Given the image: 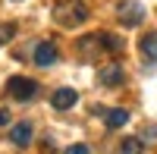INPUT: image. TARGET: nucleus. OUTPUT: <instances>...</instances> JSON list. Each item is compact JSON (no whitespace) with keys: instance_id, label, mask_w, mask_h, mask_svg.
Here are the masks:
<instances>
[{"instance_id":"nucleus-1","label":"nucleus","mask_w":157,"mask_h":154,"mask_svg":"<svg viewBox=\"0 0 157 154\" xmlns=\"http://www.w3.org/2000/svg\"><path fill=\"white\" fill-rule=\"evenodd\" d=\"M54 19L60 25H66V29H75V25H82L88 19V6L85 3H78V0H72V3H60L54 10Z\"/></svg>"},{"instance_id":"nucleus-2","label":"nucleus","mask_w":157,"mask_h":154,"mask_svg":"<svg viewBox=\"0 0 157 154\" xmlns=\"http://www.w3.org/2000/svg\"><path fill=\"white\" fill-rule=\"evenodd\" d=\"M6 91H10V98H16V101H32L35 91H38V82L25 79V75H13V79L6 82Z\"/></svg>"},{"instance_id":"nucleus-3","label":"nucleus","mask_w":157,"mask_h":154,"mask_svg":"<svg viewBox=\"0 0 157 154\" xmlns=\"http://www.w3.org/2000/svg\"><path fill=\"white\" fill-rule=\"evenodd\" d=\"M116 16H120L123 25H138L145 19V10H141L135 0H123V3H116Z\"/></svg>"},{"instance_id":"nucleus-4","label":"nucleus","mask_w":157,"mask_h":154,"mask_svg":"<svg viewBox=\"0 0 157 154\" xmlns=\"http://www.w3.org/2000/svg\"><path fill=\"white\" fill-rule=\"evenodd\" d=\"M57 57H60V50H57L54 41H38V47H35V63L38 66H54Z\"/></svg>"},{"instance_id":"nucleus-5","label":"nucleus","mask_w":157,"mask_h":154,"mask_svg":"<svg viewBox=\"0 0 157 154\" xmlns=\"http://www.w3.org/2000/svg\"><path fill=\"white\" fill-rule=\"evenodd\" d=\"M10 142L16 145V148H29L32 145V126L29 123H16L13 132H10Z\"/></svg>"},{"instance_id":"nucleus-6","label":"nucleus","mask_w":157,"mask_h":154,"mask_svg":"<svg viewBox=\"0 0 157 154\" xmlns=\"http://www.w3.org/2000/svg\"><path fill=\"white\" fill-rule=\"evenodd\" d=\"M78 101V94L72 91V88H60V91H54V98H50V104H54L57 110H69L72 104Z\"/></svg>"},{"instance_id":"nucleus-7","label":"nucleus","mask_w":157,"mask_h":154,"mask_svg":"<svg viewBox=\"0 0 157 154\" xmlns=\"http://www.w3.org/2000/svg\"><path fill=\"white\" fill-rule=\"evenodd\" d=\"M123 79H126V75H123L120 66H104V69H101V82H104V85H120Z\"/></svg>"},{"instance_id":"nucleus-8","label":"nucleus","mask_w":157,"mask_h":154,"mask_svg":"<svg viewBox=\"0 0 157 154\" xmlns=\"http://www.w3.org/2000/svg\"><path fill=\"white\" fill-rule=\"evenodd\" d=\"M104 123H107L110 129H120V126H126V123H129V113H126V110H107Z\"/></svg>"},{"instance_id":"nucleus-9","label":"nucleus","mask_w":157,"mask_h":154,"mask_svg":"<svg viewBox=\"0 0 157 154\" xmlns=\"http://www.w3.org/2000/svg\"><path fill=\"white\" fill-rule=\"evenodd\" d=\"M141 50H145V57L157 60V35H145V41H141Z\"/></svg>"},{"instance_id":"nucleus-10","label":"nucleus","mask_w":157,"mask_h":154,"mask_svg":"<svg viewBox=\"0 0 157 154\" xmlns=\"http://www.w3.org/2000/svg\"><path fill=\"white\" fill-rule=\"evenodd\" d=\"M101 44H104V50H113V54H120V50H123V38H113V35H101Z\"/></svg>"},{"instance_id":"nucleus-11","label":"nucleus","mask_w":157,"mask_h":154,"mask_svg":"<svg viewBox=\"0 0 157 154\" xmlns=\"http://www.w3.org/2000/svg\"><path fill=\"white\" fill-rule=\"evenodd\" d=\"M120 148H123L126 154H135V151H145V142H141V138H126Z\"/></svg>"},{"instance_id":"nucleus-12","label":"nucleus","mask_w":157,"mask_h":154,"mask_svg":"<svg viewBox=\"0 0 157 154\" xmlns=\"http://www.w3.org/2000/svg\"><path fill=\"white\" fill-rule=\"evenodd\" d=\"M13 35H16V25H13V22H6V25H0V44H6V41H10Z\"/></svg>"},{"instance_id":"nucleus-13","label":"nucleus","mask_w":157,"mask_h":154,"mask_svg":"<svg viewBox=\"0 0 157 154\" xmlns=\"http://www.w3.org/2000/svg\"><path fill=\"white\" fill-rule=\"evenodd\" d=\"M66 151H69V154H88L85 145H72V148H66Z\"/></svg>"},{"instance_id":"nucleus-14","label":"nucleus","mask_w":157,"mask_h":154,"mask_svg":"<svg viewBox=\"0 0 157 154\" xmlns=\"http://www.w3.org/2000/svg\"><path fill=\"white\" fill-rule=\"evenodd\" d=\"M6 123H10V113H6L3 107H0V126H6Z\"/></svg>"}]
</instances>
